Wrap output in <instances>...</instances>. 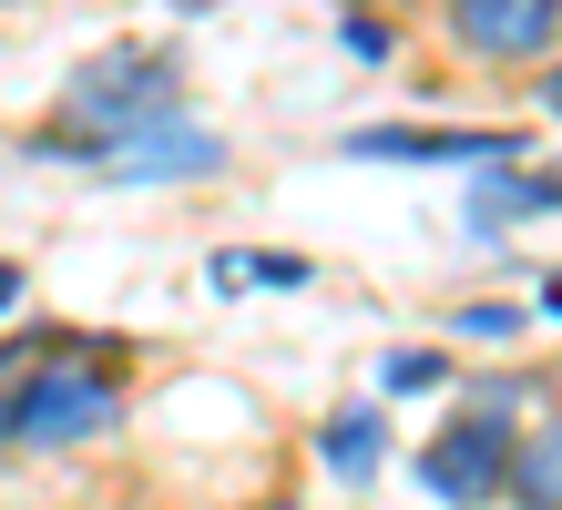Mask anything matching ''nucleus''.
I'll return each mask as SVG.
<instances>
[{
    "label": "nucleus",
    "mask_w": 562,
    "mask_h": 510,
    "mask_svg": "<svg viewBox=\"0 0 562 510\" xmlns=\"http://www.w3.org/2000/svg\"><path fill=\"white\" fill-rule=\"evenodd\" d=\"M512 500L521 510H562V429H532L512 450Z\"/></svg>",
    "instance_id": "9d476101"
},
{
    "label": "nucleus",
    "mask_w": 562,
    "mask_h": 510,
    "mask_svg": "<svg viewBox=\"0 0 562 510\" xmlns=\"http://www.w3.org/2000/svg\"><path fill=\"white\" fill-rule=\"evenodd\" d=\"M542 113H552V123H562V52H552V61H542Z\"/></svg>",
    "instance_id": "4468645a"
},
{
    "label": "nucleus",
    "mask_w": 562,
    "mask_h": 510,
    "mask_svg": "<svg viewBox=\"0 0 562 510\" xmlns=\"http://www.w3.org/2000/svg\"><path fill=\"white\" fill-rule=\"evenodd\" d=\"M317 460L338 469L348 490H358V480H379V460H389V419H379V408H338V419L317 429Z\"/></svg>",
    "instance_id": "1a4fd4ad"
},
{
    "label": "nucleus",
    "mask_w": 562,
    "mask_h": 510,
    "mask_svg": "<svg viewBox=\"0 0 562 510\" xmlns=\"http://www.w3.org/2000/svg\"><path fill=\"white\" fill-rule=\"evenodd\" d=\"M215 286L225 296H256V286H267V296H296V286H317V265L296 256V246H225L215 256Z\"/></svg>",
    "instance_id": "6e6552de"
},
{
    "label": "nucleus",
    "mask_w": 562,
    "mask_h": 510,
    "mask_svg": "<svg viewBox=\"0 0 562 510\" xmlns=\"http://www.w3.org/2000/svg\"><path fill=\"white\" fill-rule=\"evenodd\" d=\"M379 388H389V398L450 388V358H440V348H389V358H379Z\"/></svg>",
    "instance_id": "9b49d317"
},
{
    "label": "nucleus",
    "mask_w": 562,
    "mask_h": 510,
    "mask_svg": "<svg viewBox=\"0 0 562 510\" xmlns=\"http://www.w3.org/2000/svg\"><path fill=\"white\" fill-rule=\"evenodd\" d=\"M512 419H521V378H481L471 408H460L450 429H429V439H419V460H409V469H419V490H429V500H450V510H491V500L512 490V450H521Z\"/></svg>",
    "instance_id": "7ed1b4c3"
},
{
    "label": "nucleus",
    "mask_w": 562,
    "mask_h": 510,
    "mask_svg": "<svg viewBox=\"0 0 562 510\" xmlns=\"http://www.w3.org/2000/svg\"><path fill=\"white\" fill-rule=\"evenodd\" d=\"M562 215V174H532V163H491L471 184V235H512V225H542Z\"/></svg>",
    "instance_id": "0eeeda50"
},
{
    "label": "nucleus",
    "mask_w": 562,
    "mask_h": 510,
    "mask_svg": "<svg viewBox=\"0 0 562 510\" xmlns=\"http://www.w3.org/2000/svg\"><path fill=\"white\" fill-rule=\"evenodd\" d=\"M123 337L72 358H31L11 388H0V450H82V439H113L123 429V378H113Z\"/></svg>",
    "instance_id": "f03ea898"
},
{
    "label": "nucleus",
    "mask_w": 562,
    "mask_h": 510,
    "mask_svg": "<svg viewBox=\"0 0 562 510\" xmlns=\"http://www.w3.org/2000/svg\"><path fill=\"white\" fill-rule=\"evenodd\" d=\"M460 337H521V306H512V296H481V306H460Z\"/></svg>",
    "instance_id": "ddd939ff"
},
{
    "label": "nucleus",
    "mask_w": 562,
    "mask_h": 510,
    "mask_svg": "<svg viewBox=\"0 0 562 510\" xmlns=\"http://www.w3.org/2000/svg\"><path fill=\"white\" fill-rule=\"evenodd\" d=\"M184 123V42H103L61 82V123L31 133V154H61V163H103L144 133Z\"/></svg>",
    "instance_id": "f257e3e1"
},
{
    "label": "nucleus",
    "mask_w": 562,
    "mask_h": 510,
    "mask_svg": "<svg viewBox=\"0 0 562 510\" xmlns=\"http://www.w3.org/2000/svg\"><path fill=\"white\" fill-rule=\"evenodd\" d=\"M338 52H348V61H389L400 42H389V21H379V11H348V21H338Z\"/></svg>",
    "instance_id": "f8f14e48"
},
{
    "label": "nucleus",
    "mask_w": 562,
    "mask_h": 510,
    "mask_svg": "<svg viewBox=\"0 0 562 510\" xmlns=\"http://www.w3.org/2000/svg\"><path fill=\"white\" fill-rule=\"evenodd\" d=\"M450 52L481 61V72L552 61L562 52V0H450Z\"/></svg>",
    "instance_id": "20e7f679"
},
{
    "label": "nucleus",
    "mask_w": 562,
    "mask_h": 510,
    "mask_svg": "<svg viewBox=\"0 0 562 510\" xmlns=\"http://www.w3.org/2000/svg\"><path fill=\"white\" fill-rule=\"evenodd\" d=\"M11 306H21V265L0 256V317H11Z\"/></svg>",
    "instance_id": "2eb2a0df"
},
{
    "label": "nucleus",
    "mask_w": 562,
    "mask_h": 510,
    "mask_svg": "<svg viewBox=\"0 0 562 510\" xmlns=\"http://www.w3.org/2000/svg\"><path fill=\"white\" fill-rule=\"evenodd\" d=\"M184 174H225V133L164 123V133H144V144H123L103 163V184H184Z\"/></svg>",
    "instance_id": "423d86ee"
},
{
    "label": "nucleus",
    "mask_w": 562,
    "mask_h": 510,
    "mask_svg": "<svg viewBox=\"0 0 562 510\" xmlns=\"http://www.w3.org/2000/svg\"><path fill=\"white\" fill-rule=\"evenodd\" d=\"M348 154L358 163H521L532 144L521 133H460V123H369V133H348Z\"/></svg>",
    "instance_id": "39448f33"
},
{
    "label": "nucleus",
    "mask_w": 562,
    "mask_h": 510,
    "mask_svg": "<svg viewBox=\"0 0 562 510\" xmlns=\"http://www.w3.org/2000/svg\"><path fill=\"white\" fill-rule=\"evenodd\" d=\"M542 306H552V317H562V265H552V286H542Z\"/></svg>",
    "instance_id": "dca6fc26"
}]
</instances>
